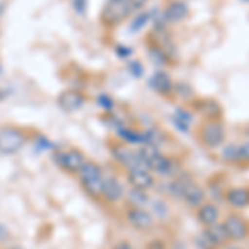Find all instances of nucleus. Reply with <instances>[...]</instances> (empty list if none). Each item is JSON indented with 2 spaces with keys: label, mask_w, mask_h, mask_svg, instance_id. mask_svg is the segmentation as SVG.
I'll return each instance as SVG.
<instances>
[{
  "label": "nucleus",
  "mask_w": 249,
  "mask_h": 249,
  "mask_svg": "<svg viewBox=\"0 0 249 249\" xmlns=\"http://www.w3.org/2000/svg\"><path fill=\"white\" fill-rule=\"evenodd\" d=\"M144 249H168V244L164 243L163 239L156 238V239H151L150 243L146 244V248Z\"/></svg>",
  "instance_id": "29"
},
{
  "label": "nucleus",
  "mask_w": 249,
  "mask_h": 249,
  "mask_svg": "<svg viewBox=\"0 0 249 249\" xmlns=\"http://www.w3.org/2000/svg\"><path fill=\"white\" fill-rule=\"evenodd\" d=\"M239 161L249 163V143L241 144L239 146Z\"/></svg>",
  "instance_id": "30"
},
{
  "label": "nucleus",
  "mask_w": 249,
  "mask_h": 249,
  "mask_svg": "<svg viewBox=\"0 0 249 249\" xmlns=\"http://www.w3.org/2000/svg\"><path fill=\"white\" fill-rule=\"evenodd\" d=\"M87 158L77 148H68V150L60 151L57 155V163L60 164V168H63L68 173H78L80 168L85 164Z\"/></svg>",
  "instance_id": "9"
},
{
  "label": "nucleus",
  "mask_w": 249,
  "mask_h": 249,
  "mask_svg": "<svg viewBox=\"0 0 249 249\" xmlns=\"http://www.w3.org/2000/svg\"><path fill=\"white\" fill-rule=\"evenodd\" d=\"M130 70H131V75H135L136 78H140L143 75V65L138 62V60L130 62Z\"/></svg>",
  "instance_id": "28"
},
{
  "label": "nucleus",
  "mask_w": 249,
  "mask_h": 249,
  "mask_svg": "<svg viewBox=\"0 0 249 249\" xmlns=\"http://www.w3.org/2000/svg\"><path fill=\"white\" fill-rule=\"evenodd\" d=\"M3 96H5V95H3V91L0 90V102H2V100H3Z\"/></svg>",
  "instance_id": "34"
},
{
  "label": "nucleus",
  "mask_w": 249,
  "mask_h": 249,
  "mask_svg": "<svg viewBox=\"0 0 249 249\" xmlns=\"http://www.w3.org/2000/svg\"><path fill=\"white\" fill-rule=\"evenodd\" d=\"M173 85H175L173 78L164 70H161V68L156 70L150 78V88H153L156 93L166 96V98L168 96H173Z\"/></svg>",
  "instance_id": "13"
},
{
  "label": "nucleus",
  "mask_w": 249,
  "mask_h": 249,
  "mask_svg": "<svg viewBox=\"0 0 249 249\" xmlns=\"http://www.w3.org/2000/svg\"><path fill=\"white\" fill-rule=\"evenodd\" d=\"M221 249H228V248H226V246H224V248H221Z\"/></svg>",
  "instance_id": "35"
},
{
  "label": "nucleus",
  "mask_w": 249,
  "mask_h": 249,
  "mask_svg": "<svg viewBox=\"0 0 249 249\" xmlns=\"http://www.w3.org/2000/svg\"><path fill=\"white\" fill-rule=\"evenodd\" d=\"M206 196H208L206 190H204L201 184L193 181L190 186L186 188V191H184L181 199L186 203L188 208H191V210H198V208L206 201Z\"/></svg>",
  "instance_id": "16"
},
{
  "label": "nucleus",
  "mask_w": 249,
  "mask_h": 249,
  "mask_svg": "<svg viewBox=\"0 0 249 249\" xmlns=\"http://www.w3.org/2000/svg\"><path fill=\"white\" fill-rule=\"evenodd\" d=\"M199 239L203 241L204 249H221L231 243L226 228H224V224L219 223V221L211 224V226L204 228Z\"/></svg>",
  "instance_id": "6"
},
{
  "label": "nucleus",
  "mask_w": 249,
  "mask_h": 249,
  "mask_svg": "<svg viewBox=\"0 0 249 249\" xmlns=\"http://www.w3.org/2000/svg\"><path fill=\"white\" fill-rule=\"evenodd\" d=\"M150 20H151V14H150V12H138V14H136L135 17H133V20H131V23H130V32L136 34V32L143 30Z\"/></svg>",
  "instance_id": "22"
},
{
  "label": "nucleus",
  "mask_w": 249,
  "mask_h": 249,
  "mask_svg": "<svg viewBox=\"0 0 249 249\" xmlns=\"http://www.w3.org/2000/svg\"><path fill=\"white\" fill-rule=\"evenodd\" d=\"M190 107L198 115H201L203 120H223L224 108L218 100L213 98V96H201V98L196 96L190 103Z\"/></svg>",
  "instance_id": "7"
},
{
  "label": "nucleus",
  "mask_w": 249,
  "mask_h": 249,
  "mask_svg": "<svg viewBox=\"0 0 249 249\" xmlns=\"http://www.w3.org/2000/svg\"><path fill=\"white\" fill-rule=\"evenodd\" d=\"M191 15L190 5H188L184 0H171L166 2L163 9V20L170 25H178L183 23L184 20H188Z\"/></svg>",
  "instance_id": "8"
},
{
  "label": "nucleus",
  "mask_w": 249,
  "mask_h": 249,
  "mask_svg": "<svg viewBox=\"0 0 249 249\" xmlns=\"http://www.w3.org/2000/svg\"><path fill=\"white\" fill-rule=\"evenodd\" d=\"M223 160L231 163H239V146L238 144H228L223 150Z\"/></svg>",
  "instance_id": "23"
},
{
  "label": "nucleus",
  "mask_w": 249,
  "mask_h": 249,
  "mask_svg": "<svg viewBox=\"0 0 249 249\" xmlns=\"http://www.w3.org/2000/svg\"><path fill=\"white\" fill-rule=\"evenodd\" d=\"M219 218H221L219 208L213 201H204L201 206L196 210V219H198V223L201 224L203 228H208V226H211V224L218 223Z\"/></svg>",
  "instance_id": "15"
},
{
  "label": "nucleus",
  "mask_w": 249,
  "mask_h": 249,
  "mask_svg": "<svg viewBox=\"0 0 249 249\" xmlns=\"http://www.w3.org/2000/svg\"><path fill=\"white\" fill-rule=\"evenodd\" d=\"M85 102H87L85 93H83V91H80V90H75V88L63 90L62 93L58 95V98H57L58 107L62 108L63 111H67V113H73V111L83 108Z\"/></svg>",
  "instance_id": "11"
},
{
  "label": "nucleus",
  "mask_w": 249,
  "mask_h": 249,
  "mask_svg": "<svg viewBox=\"0 0 249 249\" xmlns=\"http://www.w3.org/2000/svg\"><path fill=\"white\" fill-rule=\"evenodd\" d=\"M98 103L102 105V108L105 111H110L111 108H113V100H111V96H108V95H100Z\"/></svg>",
  "instance_id": "26"
},
{
  "label": "nucleus",
  "mask_w": 249,
  "mask_h": 249,
  "mask_svg": "<svg viewBox=\"0 0 249 249\" xmlns=\"http://www.w3.org/2000/svg\"><path fill=\"white\" fill-rule=\"evenodd\" d=\"M175 118L179 120V122H183V123H186V124H190L193 122V113H190L188 110H184V108H178V110H176Z\"/></svg>",
  "instance_id": "25"
},
{
  "label": "nucleus",
  "mask_w": 249,
  "mask_h": 249,
  "mask_svg": "<svg viewBox=\"0 0 249 249\" xmlns=\"http://www.w3.org/2000/svg\"><path fill=\"white\" fill-rule=\"evenodd\" d=\"M128 183L136 190L150 191L155 186V176L150 170H130L128 171Z\"/></svg>",
  "instance_id": "14"
},
{
  "label": "nucleus",
  "mask_w": 249,
  "mask_h": 249,
  "mask_svg": "<svg viewBox=\"0 0 249 249\" xmlns=\"http://www.w3.org/2000/svg\"><path fill=\"white\" fill-rule=\"evenodd\" d=\"M196 140L206 150H218L226 142V126L223 120H203L196 128Z\"/></svg>",
  "instance_id": "1"
},
{
  "label": "nucleus",
  "mask_w": 249,
  "mask_h": 249,
  "mask_svg": "<svg viewBox=\"0 0 249 249\" xmlns=\"http://www.w3.org/2000/svg\"><path fill=\"white\" fill-rule=\"evenodd\" d=\"M223 199L232 210H246V208H249V186L226 188Z\"/></svg>",
  "instance_id": "12"
},
{
  "label": "nucleus",
  "mask_w": 249,
  "mask_h": 249,
  "mask_svg": "<svg viewBox=\"0 0 249 249\" xmlns=\"http://www.w3.org/2000/svg\"><path fill=\"white\" fill-rule=\"evenodd\" d=\"M173 96H176V98L184 103H191L196 98V91L190 83L175 82V85H173Z\"/></svg>",
  "instance_id": "20"
},
{
  "label": "nucleus",
  "mask_w": 249,
  "mask_h": 249,
  "mask_svg": "<svg viewBox=\"0 0 249 249\" xmlns=\"http://www.w3.org/2000/svg\"><path fill=\"white\" fill-rule=\"evenodd\" d=\"M116 135L120 136V140H122L124 144H142V143H144L143 133L135 131L133 128L122 126V124H120V128L116 130Z\"/></svg>",
  "instance_id": "21"
},
{
  "label": "nucleus",
  "mask_w": 249,
  "mask_h": 249,
  "mask_svg": "<svg viewBox=\"0 0 249 249\" xmlns=\"http://www.w3.org/2000/svg\"><path fill=\"white\" fill-rule=\"evenodd\" d=\"M130 199L133 201V206H142V204H146L148 203V196H146V191H142V190H136V188H131L130 193H128Z\"/></svg>",
  "instance_id": "24"
},
{
  "label": "nucleus",
  "mask_w": 249,
  "mask_h": 249,
  "mask_svg": "<svg viewBox=\"0 0 249 249\" xmlns=\"http://www.w3.org/2000/svg\"><path fill=\"white\" fill-rule=\"evenodd\" d=\"M148 57H150L151 62L160 68H163L166 65H173V58L158 45V43H155L153 40L148 42Z\"/></svg>",
  "instance_id": "19"
},
{
  "label": "nucleus",
  "mask_w": 249,
  "mask_h": 249,
  "mask_svg": "<svg viewBox=\"0 0 249 249\" xmlns=\"http://www.w3.org/2000/svg\"><path fill=\"white\" fill-rule=\"evenodd\" d=\"M124 196V190L122 183L115 178V176H105L103 178V195L102 198H105L108 203H118Z\"/></svg>",
  "instance_id": "17"
},
{
  "label": "nucleus",
  "mask_w": 249,
  "mask_h": 249,
  "mask_svg": "<svg viewBox=\"0 0 249 249\" xmlns=\"http://www.w3.org/2000/svg\"><path fill=\"white\" fill-rule=\"evenodd\" d=\"M111 249H135V248L131 246V243H128V241H118Z\"/></svg>",
  "instance_id": "32"
},
{
  "label": "nucleus",
  "mask_w": 249,
  "mask_h": 249,
  "mask_svg": "<svg viewBox=\"0 0 249 249\" xmlns=\"http://www.w3.org/2000/svg\"><path fill=\"white\" fill-rule=\"evenodd\" d=\"M116 53H118L122 58H128L131 53H133V50H131V48H126L124 45H120L118 48H116Z\"/></svg>",
  "instance_id": "31"
},
{
  "label": "nucleus",
  "mask_w": 249,
  "mask_h": 249,
  "mask_svg": "<svg viewBox=\"0 0 249 249\" xmlns=\"http://www.w3.org/2000/svg\"><path fill=\"white\" fill-rule=\"evenodd\" d=\"M231 243H243L249 238V219L241 213H228L223 221Z\"/></svg>",
  "instance_id": "5"
},
{
  "label": "nucleus",
  "mask_w": 249,
  "mask_h": 249,
  "mask_svg": "<svg viewBox=\"0 0 249 249\" xmlns=\"http://www.w3.org/2000/svg\"><path fill=\"white\" fill-rule=\"evenodd\" d=\"M153 208H155L156 216H160V218H164V216L168 214V206L163 201H155Z\"/></svg>",
  "instance_id": "27"
},
{
  "label": "nucleus",
  "mask_w": 249,
  "mask_h": 249,
  "mask_svg": "<svg viewBox=\"0 0 249 249\" xmlns=\"http://www.w3.org/2000/svg\"><path fill=\"white\" fill-rule=\"evenodd\" d=\"M77 175H78L80 184H82L83 190H85L91 198H96V199L102 198L103 178H105V175H103V170L100 168V164H96L95 161H88L87 160L85 164L80 168V171Z\"/></svg>",
  "instance_id": "2"
},
{
  "label": "nucleus",
  "mask_w": 249,
  "mask_h": 249,
  "mask_svg": "<svg viewBox=\"0 0 249 249\" xmlns=\"http://www.w3.org/2000/svg\"><path fill=\"white\" fill-rule=\"evenodd\" d=\"M166 2H171V0H166Z\"/></svg>",
  "instance_id": "36"
},
{
  "label": "nucleus",
  "mask_w": 249,
  "mask_h": 249,
  "mask_svg": "<svg viewBox=\"0 0 249 249\" xmlns=\"http://www.w3.org/2000/svg\"><path fill=\"white\" fill-rule=\"evenodd\" d=\"M228 249H241L239 246H230V244H228V246H226Z\"/></svg>",
  "instance_id": "33"
},
{
  "label": "nucleus",
  "mask_w": 249,
  "mask_h": 249,
  "mask_svg": "<svg viewBox=\"0 0 249 249\" xmlns=\"http://www.w3.org/2000/svg\"><path fill=\"white\" fill-rule=\"evenodd\" d=\"M131 14H135L131 0H108L105 7H103L100 18H102V23L107 29H115L120 23H123Z\"/></svg>",
  "instance_id": "3"
},
{
  "label": "nucleus",
  "mask_w": 249,
  "mask_h": 249,
  "mask_svg": "<svg viewBox=\"0 0 249 249\" xmlns=\"http://www.w3.org/2000/svg\"><path fill=\"white\" fill-rule=\"evenodd\" d=\"M126 221L140 231H148L153 228L155 224V216L153 213L144 210L142 206H131L126 211Z\"/></svg>",
  "instance_id": "10"
},
{
  "label": "nucleus",
  "mask_w": 249,
  "mask_h": 249,
  "mask_svg": "<svg viewBox=\"0 0 249 249\" xmlns=\"http://www.w3.org/2000/svg\"><path fill=\"white\" fill-rule=\"evenodd\" d=\"M27 143V133L18 126L0 128V153L14 155L18 153Z\"/></svg>",
  "instance_id": "4"
},
{
  "label": "nucleus",
  "mask_w": 249,
  "mask_h": 249,
  "mask_svg": "<svg viewBox=\"0 0 249 249\" xmlns=\"http://www.w3.org/2000/svg\"><path fill=\"white\" fill-rule=\"evenodd\" d=\"M193 181H195V179L191 178L190 173L181 171L179 175H176L175 178H173L171 181H170V184H168V191H170L171 196L181 199L183 195H184V191H186V188L190 186Z\"/></svg>",
  "instance_id": "18"
}]
</instances>
